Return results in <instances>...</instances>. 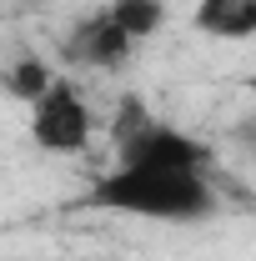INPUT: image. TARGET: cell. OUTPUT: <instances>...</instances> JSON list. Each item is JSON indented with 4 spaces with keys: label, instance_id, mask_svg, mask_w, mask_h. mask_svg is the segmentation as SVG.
<instances>
[{
    "label": "cell",
    "instance_id": "cell-6",
    "mask_svg": "<svg viewBox=\"0 0 256 261\" xmlns=\"http://www.w3.org/2000/svg\"><path fill=\"white\" fill-rule=\"evenodd\" d=\"M50 75H56V70H50L45 61H35V56H20V61L5 70V91H10L15 100H25V106H31V100L40 96L45 86H50Z\"/></svg>",
    "mask_w": 256,
    "mask_h": 261
},
{
    "label": "cell",
    "instance_id": "cell-4",
    "mask_svg": "<svg viewBox=\"0 0 256 261\" xmlns=\"http://www.w3.org/2000/svg\"><path fill=\"white\" fill-rule=\"evenodd\" d=\"M191 25L206 40H256V0H196Z\"/></svg>",
    "mask_w": 256,
    "mask_h": 261
},
{
    "label": "cell",
    "instance_id": "cell-3",
    "mask_svg": "<svg viewBox=\"0 0 256 261\" xmlns=\"http://www.w3.org/2000/svg\"><path fill=\"white\" fill-rule=\"evenodd\" d=\"M65 61L70 70H96V75H111V70H126L136 61V50L141 45H131L126 35L111 25V15L96 10V15H86V20H75L70 35H65Z\"/></svg>",
    "mask_w": 256,
    "mask_h": 261
},
{
    "label": "cell",
    "instance_id": "cell-7",
    "mask_svg": "<svg viewBox=\"0 0 256 261\" xmlns=\"http://www.w3.org/2000/svg\"><path fill=\"white\" fill-rule=\"evenodd\" d=\"M246 91H251V96H256V70H251V81H246Z\"/></svg>",
    "mask_w": 256,
    "mask_h": 261
},
{
    "label": "cell",
    "instance_id": "cell-1",
    "mask_svg": "<svg viewBox=\"0 0 256 261\" xmlns=\"http://www.w3.org/2000/svg\"><path fill=\"white\" fill-rule=\"evenodd\" d=\"M111 141H116V166L96 171L86 191L91 211L156 226H201L221 211L216 151L201 136L156 121L136 96H126L111 121Z\"/></svg>",
    "mask_w": 256,
    "mask_h": 261
},
{
    "label": "cell",
    "instance_id": "cell-5",
    "mask_svg": "<svg viewBox=\"0 0 256 261\" xmlns=\"http://www.w3.org/2000/svg\"><path fill=\"white\" fill-rule=\"evenodd\" d=\"M100 10L111 15V25L131 45H146V40H156L166 31V0H106Z\"/></svg>",
    "mask_w": 256,
    "mask_h": 261
},
{
    "label": "cell",
    "instance_id": "cell-2",
    "mask_svg": "<svg viewBox=\"0 0 256 261\" xmlns=\"http://www.w3.org/2000/svg\"><path fill=\"white\" fill-rule=\"evenodd\" d=\"M25 130L45 156H81L96 141V111H91L86 91L65 70H56L50 86L25 106Z\"/></svg>",
    "mask_w": 256,
    "mask_h": 261
}]
</instances>
